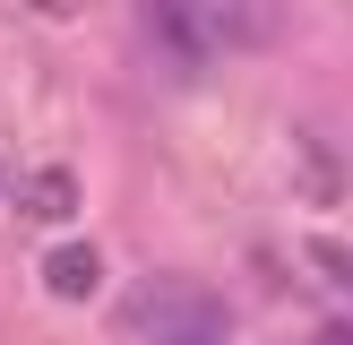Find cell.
<instances>
[{
    "mask_svg": "<svg viewBox=\"0 0 353 345\" xmlns=\"http://www.w3.org/2000/svg\"><path fill=\"white\" fill-rule=\"evenodd\" d=\"M26 207H34V216H69V207H78L69 172H34V181H26Z\"/></svg>",
    "mask_w": 353,
    "mask_h": 345,
    "instance_id": "4",
    "label": "cell"
},
{
    "mask_svg": "<svg viewBox=\"0 0 353 345\" xmlns=\"http://www.w3.org/2000/svg\"><path fill=\"white\" fill-rule=\"evenodd\" d=\"M147 34L172 52V69H207V43H216V26H207V9L199 0H147Z\"/></svg>",
    "mask_w": 353,
    "mask_h": 345,
    "instance_id": "2",
    "label": "cell"
},
{
    "mask_svg": "<svg viewBox=\"0 0 353 345\" xmlns=\"http://www.w3.org/2000/svg\"><path fill=\"white\" fill-rule=\"evenodd\" d=\"M43 285L61 293V302H86V293L103 285V259H95V241H61V250L43 259Z\"/></svg>",
    "mask_w": 353,
    "mask_h": 345,
    "instance_id": "3",
    "label": "cell"
},
{
    "mask_svg": "<svg viewBox=\"0 0 353 345\" xmlns=\"http://www.w3.org/2000/svg\"><path fill=\"white\" fill-rule=\"evenodd\" d=\"M121 328L138 345H224L233 337V310L199 285V276H138L121 293Z\"/></svg>",
    "mask_w": 353,
    "mask_h": 345,
    "instance_id": "1",
    "label": "cell"
},
{
    "mask_svg": "<svg viewBox=\"0 0 353 345\" xmlns=\"http://www.w3.org/2000/svg\"><path fill=\"white\" fill-rule=\"evenodd\" d=\"M319 345H353V328H327V337H319Z\"/></svg>",
    "mask_w": 353,
    "mask_h": 345,
    "instance_id": "6",
    "label": "cell"
},
{
    "mask_svg": "<svg viewBox=\"0 0 353 345\" xmlns=\"http://www.w3.org/2000/svg\"><path fill=\"white\" fill-rule=\"evenodd\" d=\"M310 259H319V276H336V285L353 293V250L345 241H310Z\"/></svg>",
    "mask_w": 353,
    "mask_h": 345,
    "instance_id": "5",
    "label": "cell"
}]
</instances>
